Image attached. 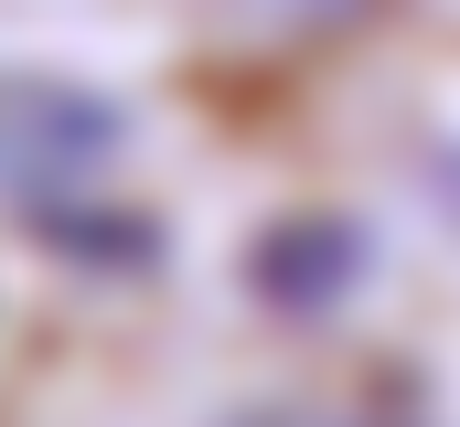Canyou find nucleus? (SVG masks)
<instances>
[{
	"instance_id": "nucleus-1",
	"label": "nucleus",
	"mask_w": 460,
	"mask_h": 427,
	"mask_svg": "<svg viewBox=\"0 0 460 427\" xmlns=\"http://www.w3.org/2000/svg\"><path fill=\"white\" fill-rule=\"evenodd\" d=\"M118 161V107L86 86H43V75H0V193L11 204H54L75 182H97Z\"/></svg>"
},
{
	"instance_id": "nucleus-2",
	"label": "nucleus",
	"mask_w": 460,
	"mask_h": 427,
	"mask_svg": "<svg viewBox=\"0 0 460 427\" xmlns=\"http://www.w3.org/2000/svg\"><path fill=\"white\" fill-rule=\"evenodd\" d=\"M235 427H311V417H289V406H257V417H235Z\"/></svg>"
}]
</instances>
